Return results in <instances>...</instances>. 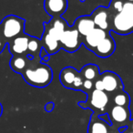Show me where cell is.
I'll use <instances>...</instances> for the list:
<instances>
[{"mask_svg": "<svg viewBox=\"0 0 133 133\" xmlns=\"http://www.w3.org/2000/svg\"><path fill=\"white\" fill-rule=\"evenodd\" d=\"M25 81L36 88H45L50 84L53 78V72L48 65L37 64L28 66L23 72Z\"/></svg>", "mask_w": 133, "mask_h": 133, "instance_id": "6da1fadb", "label": "cell"}, {"mask_svg": "<svg viewBox=\"0 0 133 133\" xmlns=\"http://www.w3.org/2000/svg\"><path fill=\"white\" fill-rule=\"evenodd\" d=\"M112 30L120 35L133 32V2H125L122 10L112 20Z\"/></svg>", "mask_w": 133, "mask_h": 133, "instance_id": "7a4b0ae2", "label": "cell"}, {"mask_svg": "<svg viewBox=\"0 0 133 133\" xmlns=\"http://www.w3.org/2000/svg\"><path fill=\"white\" fill-rule=\"evenodd\" d=\"M25 19L14 15H9L3 19L2 34L5 38L12 39L20 36L24 31Z\"/></svg>", "mask_w": 133, "mask_h": 133, "instance_id": "3957f363", "label": "cell"}, {"mask_svg": "<svg viewBox=\"0 0 133 133\" xmlns=\"http://www.w3.org/2000/svg\"><path fill=\"white\" fill-rule=\"evenodd\" d=\"M59 43L63 46V48L69 52H75L80 46L79 42V33L76 28L66 29L62 34Z\"/></svg>", "mask_w": 133, "mask_h": 133, "instance_id": "277c9868", "label": "cell"}, {"mask_svg": "<svg viewBox=\"0 0 133 133\" xmlns=\"http://www.w3.org/2000/svg\"><path fill=\"white\" fill-rule=\"evenodd\" d=\"M68 8L66 0H45V9L52 17H58Z\"/></svg>", "mask_w": 133, "mask_h": 133, "instance_id": "5b68a950", "label": "cell"}, {"mask_svg": "<svg viewBox=\"0 0 133 133\" xmlns=\"http://www.w3.org/2000/svg\"><path fill=\"white\" fill-rule=\"evenodd\" d=\"M101 80L104 85V91L113 92V91L117 90L118 88L122 87L121 81H120L118 76L110 71H106L102 75Z\"/></svg>", "mask_w": 133, "mask_h": 133, "instance_id": "8992f818", "label": "cell"}, {"mask_svg": "<svg viewBox=\"0 0 133 133\" xmlns=\"http://www.w3.org/2000/svg\"><path fill=\"white\" fill-rule=\"evenodd\" d=\"M115 50V42L111 37H107L92 50L97 56L100 57H108Z\"/></svg>", "mask_w": 133, "mask_h": 133, "instance_id": "52a82bcc", "label": "cell"}, {"mask_svg": "<svg viewBox=\"0 0 133 133\" xmlns=\"http://www.w3.org/2000/svg\"><path fill=\"white\" fill-rule=\"evenodd\" d=\"M107 37V32L105 30L98 28H95L90 33H89L85 37V44L88 48H89L91 50H93Z\"/></svg>", "mask_w": 133, "mask_h": 133, "instance_id": "ba28073f", "label": "cell"}, {"mask_svg": "<svg viewBox=\"0 0 133 133\" xmlns=\"http://www.w3.org/2000/svg\"><path fill=\"white\" fill-rule=\"evenodd\" d=\"M109 103V97L105 91L94 89L90 95L89 104L92 108L98 110H103Z\"/></svg>", "mask_w": 133, "mask_h": 133, "instance_id": "9c48e42d", "label": "cell"}, {"mask_svg": "<svg viewBox=\"0 0 133 133\" xmlns=\"http://www.w3.org/2000/svg\"><path fill=\"white\" fill-rule=\"evenodd\" d=\"M29 39L30 37L25 34L13 38L11 44H10V51L12 52V54H14L15 56H20L23 53H25L28 50Z\"/></svg>", "mask_w": 133, "mask_h": 133, "instance_id": "30bf717a", "label": "cell"}, {"mask_svg": "<svg viewBox=\"0 0 133 133\" xmlns=\"http://www.w3.org/2000/svg\"><path fill=\"white\" fill-rule=\"evenodd\" d=\"M92 19L97 28H101L103 30H106L109 28V13H108L107 9L102 6L98 8L93 12Z\"/></svg>", "mask_w": 133, "mask_h": 133, "instance_id": "8fae6325", "label": "cell"}, {"mask_svg": "<svg viewBox=\"0 0 133 133\" xmlns=\"http://www.w3.org/2000/svg\"><path fill=\"white\" fill-rule=\"evenodd\" d=\"M109 118H111L115 123H126L129 120V110L128 107H120L116 106L111 109L109 113Z\"/></svg>", "mask_w": 133, "mask_h": 133, "instance_id": "7c38bea8", "label": "cell"}, {"mask_svg": "<svg viewBox=\"0 0 133 133\" xmlns=\"http://www.w3.org/2000/svg\"><path fill=\"white\" fill-rule=\"evenodd\" d=\"M76 26V29L78 30L79 35L84 36V37H86L88 34L90 33L96 28L93 19L89 17H81L79 18H78L77 19Z\"/></svg>", "mask_w": 133, "mask_h": 133, "instance_id": "4fadbf2b", "label": "cell"}, {"mask_svg": "<svg viewBox=\"0 0 133 133\" xmlns=\"http://www.w3.org/2000/svg\"><path fill=\"white\" fill-rule=\"evenodd\" d=\"M78 75V72L76 71V69H74L73 68H65L62 71L60 72V82L65 88H69V89H72L73 82H74L75 78Z\"/></svg>", "mask_w": 133, "mask_h": 133, "instance_id": "5bb4252c", "label": "cell"}, {"mask_svg": "<svg viewBox=\"0 0 133 133\" xmlns=\"http://www.w3.org/2000/svg\"><path fill=\"white\" fill-rule=\"evenodd\" d=\"M65 30H66V24H65L64 20H62L60 18H56L54 20V22L51 24V26L46 28V32H48L52 37H54L59 41V39H60L62 34L65 32Z\"/></svg>", "mask_w": 133, "mask_h": 133, "instance_id": "9a60e30c", "label": "cell"}, {"mask_svg": "<svg viewBox=\"0 0 133 133\" xmlns=\"http://www.w3.org/2000/svg\"><path fill=\"white\" fill-rule=\"evenodd\" d=\"M43 44L44 48L46 50L48 54H55L58 51L59 41L54 37H52L48 32H45L43 37Z\"/></svg>", "mask_w": 133, "mask_h": 133, "instance_id": "2e32d148", "label": "cell"}, {"mask_svg": "<svg viewBox=\"0 0 133 133\" xmlns=\"http://www.w3.org/2000/svg\"><path fill=\"white\" fill-rule=\"evenodd\" d=\"M88 133H109V124L99 118H97L96 119L92 118L88 129Z\"/></svg>", "mask_w": 133, "mask_h": 133, "instance_id": "e0dca14e", "label": "cell"}, {"mask_svg": "<svg viewBox=\"0 0 133 133\" xmlns=\"http://www.w3.org/2000/svg\"><path fill=\"white\" fill-rule=\"evenodd\" d=\"M26 59L22 56H14L13 58L10 61V66L15 72L17 73H21L23 74V72L25 71V69H26Z\"/></svg>", "mask_w": 133, "mask_h": 133, "instance_id": "ac0fdd59", "label": "cell"}, {"mask_svg": "<svg viewBox=\"0 0 133 133\" xmlns=\"http://www.w3.org/2000/svg\"><path fill=\"white\" fill-rule=\"evenodd\" d=\"M98 68L95 65H86L82 70L80 71V74L82 75L85 79L92 80L95 79L98 76Z\"/></svg>", "mask_w": 133, "mask_h": 133, "instance_id": "d6986e66", "label": "cell"}, {"mask_svg": "<svg viewBox=\"0 0 133 133\" xmlns=\"http://www.w3.org/2000/svg\"><path fill=\"white\" fill-rule=\"evenodd\" d=\"M114 103L116 106L120 107H128L129 104V97L127 93L120 92L117 94L114 98Z\"/></svg>", "mask_w": 133, "mask_h": 133, "instance_id": "ffe728a7", "label": "cell"}, {"mask_svg": "<svg viewBox=\"0 0 133 133\" xmlns=\"http://www.w3.org/2000/svg\"><path fill=\"white\" fill-rule=\"evenodd\" d=\"M40 48V45H39V41L37 40L36 38H33V37H30L29 42H28V50L32 53H35L37 50Z\"/></svg>", "mask_w": 133, "mask_h": 133, "instance_id": "44dd1931", "label": "cell"}, {"mask_svg": "<svg viewBox=\"0 0 133 133\" xmlns=\"http://www.w3.org/2000/svg\"><path fill=\"white\" fill-rule=\"evenodd\" d=\"M124 3L125 2H123V0H112L110 3V6L117 13H119L123 8Z\"/></svg>", "mask_w": 133, "mask_h": 133, "instance_id": "7402d4cb", "label": "cell"}, {"mask_svg": "<svg viewBox=\"0 0 133 133\" xmlns=\"http://www.w3.org/2000/svg\"><path fill=\"white\" fill-rule=\"evenodd\" d=\"M83 86V79H82V77H80L79 75H77V77L75 78L74 82H73L72 85V89H78Z\"/></svg>", "mask_w": 133, "mask_h": 133, "instance_id": "603a6c76", "label": "cell"}, {"mask_svg": "<svg viewBox=\"0 0 133 133\" xmlns=\"http://www.w3.org/2000/svg\"><path fill=\"white\" fill-rule=\"evenodd\" d=\"M82 87H83L85 89H87V90H90V89H92V87H93L92 80H89V79L84 80V81H83V86H82Z\"/></svg>", "mask_w": 133, "mask_h": 133, "instance_id": "cb8c5ba5", "label": "cell"}, {"mask_svg": "<svg viewBox=\"0 0 133 133\" xmlns=\"http://www.w3.org/2000/svg\"><path fill=\"white\" fill-rule=\"evenodd\" d=\"M95 89L104 91V85H103V82H102L101 79H98L96 81V83H95Z\"/></svg>", "mask_w": 133, "mask_h": 133, "instance_id": "d4e9b609", "label": "cell"}, {"mask_svg": "<svg viewBox=\"0 0 133 133\" xmlns=\"http://www.w3.org/2000/svg\"><path fill=\"white\" fill-rule=\"evenodd\" d=\"M54 107H55V105H54L53 102H48L45 106V110L48 111V112H50V111H52L54 109Z\"/></svg>", "mask_w": 133, "mask_h": 133, "instance_id": "484cf974", "label": "cell"}, {"mask_svg": "<svg viewBox=\"0 0 133 133\" xmlns=\"http://www.w3.org/2000/svg\"><path fill=\"white\" fill-rule=\"evenodd\" d=\"M109 116H108L107 114H103V115H100L98 118H99L100 119L104 120V121H105L107 124H109V125H111V124H112V122H111L110 120H109Z\"/></svg>", "mask_w": 133, "mask_h": 133, "instance_id": "4316f807", "label": "cell"}, {"mask_svg": "<svg viewBox=\"0 0 133 133\" xmlns=\"http://www.w3.org/2000/svg\"><path fill=\"white\" fill-rule=\"evenodd\" d=\"M128 129V127L127 126H123V127H119L118 128V131H119V133H123L125 130H127Z\"/></svg>", "mask_w": 133, "mask_h": 133, "instance_id": "83f0119b", "label": "cell"}, {"mask_svg": "<svg viewBox=\"0 0 133 133\" xmlns=\"http://www.w3.org/2000/svg\"><path fill=\"white\" fill-rule=\"evenodd\" d=\"M2 113H3V106L2 104L0 103V117L2 116Z\"/></svg>", "mask_w": 133, "mask_h": 133, "instance_id": "f1b7e54d", "label": "cell"}, {"mask_svg": "<svg viewBox=\"0 0 133 133\" xmlns=\"http://www.w3.org/2000/svg\"><path fill=\"white\" fill-rule=\"evenodd\" d=\"M3 50V42H2V40L0 39V52L2 51Z\"/></svg>", "mask_w": 133, "mask_h": 133, "instance_id": "f546056e", "label": "cell"}, {"mask_svg": "<svg viewBox=\"0 0 133 133\" xmlns=\"http://www.w3.org/2000/svg\"><path fill=\"white\" fill-rule=\"evenodd\" d=\"M128 2H133V0H128Z\"/></svg>", "mask_w": 133, "mask_h": 133, "instance_id": "4dcf8cb0", "label": "cell"}, {"mask_svg": "<svg viewBox=\"0 0 133 133\" xmlns=\"http://www.w3.org/2000/svg\"><path fill=\"white\" fill-rule=\"evenodd\" d=\"M131 128H132V131H133V122H132V127H131Z\"/></svg>", "mask_w": 133, "mask_h": 133, "instance_id": "1f68e13d", "label": "cell"}, {"mask_svg": "<svg viewBox=\"0 0 133 133\" xmlns=\"http://www.w3.org/2000/svg\"><path fill=\"white\" fill-rule=\"evenodd\" d=\"M129 133H133V131H131V132H129Z\"/></svg>", "mask_w": 133, "mask_h": 133, "instance_id": "d6a6232c", "label": "cell"}]
</instances>
